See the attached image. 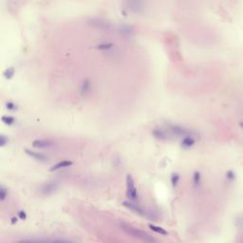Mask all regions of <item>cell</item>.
<instances>
[{
  "instance_id": "277c9868",
  "label": "cell",
  "mask_w": 243,
  "mask_h": 243,
  "mask_svg": "<svg viewBox=\"0 0 243 243\" xmlns=\"http://www.w3.org/2000/svg\"><path fill=\"white\" fill-rule=\"evenodd\" d=\"M58 186H59V183L57 182H54V180H52V182H48L42 185L41 193L43 195H46V196L51 195L57 190Z\"/></svg>"
},
{
  "instance_id": "2e32d148",
  "label": "cell",
  "mask_w": 243,
  "mask_h": 243,
  "mask_svg": "<svg viewBox=\"0 0 243 243\" xmlns=\"http://www.w3.org/2000/svg\"><path fill=\"white\" fill-rule=\"evenodd\" d=\"M200 182H201L200 173L196 171V172H194V174H193V183H194L195 186H198L200 184Z\"/></svg>"
},
{
  "instance_id": "7c38bea8",
  "label": "cell",
  "mask_w": 243,
  "mask_h": 243,
  "mask_svg": "<svg viewBox=\"0 0 243 243\" xmlns=\"http://www.w3.org/2000/svg\"><path fill=\"white\" fill-rule=\"evenodd\" d=\"M124 205L126 207H127L128 209L130 210H132L134 212H136V213H138V214H142V208H140L138 205H137L136 203H134V202H131V201H124Z\"/></svg>"
},
{
  "instance_id": "9c48e42d",
  "label": "cell",
  "mask_w": 243,
  "mask_h": 243,
  "mask_svg": "<svg viewBox=\"0 0 243 243\" xmlns=\"http://www.w3.org/2000/svg\"><path fill=\"white\" fill-rule=\"evenodd\" d=\"M73 164V161H59V163H55L53 166H52L51 169H49V171H57V170H60V169H63V168H68V167H70Z\"/></svg>"
},
{
  "instance_id": "d6986e66",
  "label": "cell",
  "mask_w": 243,
  "mask_h": 243,
  "mask_svg": "<svg viewBox=\"0 0 243 243\" xmlns=\"http://www.w3.org/2000/svg\"><path fill=\"white\" fill-rule=\"evenodd\" d=\"M114 46L113 43H103V44H100L96 46V49H101V51H105V49H109L112 47Z\"/></svg>"
},
{
  "instance_id": "3957f363",
  "label": "cell",
  "mask_w": 243,
  "mask_h": 243,
  "mask_svg": "<svg viewBox=\"0 0 243 243\" xmlns=\"http://www.w3.org/2000/svg\"><path fill=\"white\" fill-rule=\"evenodd\" d=\"M32 145L34 148H39V149H45V148H49L55 145V142L49 139H37L34 140L32 142Z\"/></svg>"
},
{
  "instance_id": "30bf717a",
  "label": "cell",
  "mask_w": 243,
  "mask_h": 243,
  "mask_svg": "<svg viewBox=\"0 0 243 243\" xmlns=\"http://www.w3.org/2000/svg\"><path fill=\"white\" fill-rule=\"evenodd\" d=\"M196 140L194 139V137L192 135L191 136H187L182 138V142H180V144H182V147H183L184 149H188L190 147H192L193 145L195 144Z\"/></svg>"
},
{
  "instance_id": "e0dca14e",
  "label": "cell",
  "mask_w": 243,
  "mask_h": 243,
  "mask_svg": "<svg viewBox=\"0 0 243 243\" xmlns=\"http://www.w3.org/2000/svg\"><path fill=\"white\" fill-rule=\"evenodd\" d=\"M6 108H7L9 111L14 112V111L18 110V105L16 104H14V102H7L6 103Z\"/></svg>"
},
{
  "instance_id": "5b68a950",
  "label": "cell",
  "mask_w": 243,
  "mask_h": 243,
  "mask_svg": "<svg viewBox=\"0 0 243 243\" xmlns=\"http://www.w3.org/2000/svg\"><path fill=\"white\" fill-rule=\"evenodd\" d=\"M124 4L126 5V8L129 11H131L132 12L135 14H140L144 11V3L141 1H127Z\"/></svg>"
},
{
  "instance_id": "52a82bcc",
  "label": "cell",
  "mask_w": 243,
  "mask_h": 243,
  "mask_svg": "<svg viewBox=\"0 0 243 243\" xmlns=\"http://www.w3.org/2000/svg\"><path fill=\"white\" fill-rule=\"evenodd\" d=\"M18 243H71L70 240L67 239H61V238H55V239H32V240H23Z\"/></svg>"
},
{
  "instance_id": "603a6c76",
  "label": "cell",
  "mask_w": 243,
  "mask_h": 243,
  "mask_svg": "<svg viewBox=\"0 0 243 243\" xmlns=\"http://www.w3.org/2000/svg\"><path fill=\"white\" fill-rule=\"evenodd\" d=\"M18 216H19V217L21 219H25L27 217V215L24 211H20L19 213H18Z\"/></svg>"
},
{
  "instance_id": "44dd1931",
  "label": "cell",
  "mask_w": 243,
  "mask_h": 243,
  "mask_svg": "<svg viewBox=\"0 0 243 243\" xmlns=\"http://www.w3.org/2000/svg\"><path fill=\"white\" fill-rule=\"evenodd\" d=\"M9 142V138L6 137L5 135H1L0 136V146H5L6 144H8Z\"/></svg>"
},
{
  "instance_id": "6da1fadb",
  "label": "cell",
  "mask_w": 243,
  "mask_h": 243,
  "mask_svg": "<svg viewBox=\"0 0 243 243\" xmlns=\"http://www.w3.org/2000/svg\"><path fill=\"white\" fill-rule=\"evenodd\" d=\"M126 196L128 198L131 202L135 203L136 201H138L139 199V194H138V190L135 185V182L134 179L132 178L131 175H126Z\"/></svg>"
},
{
  "instance_id": "9a60e30c",
  "label": "cell",
  "mask_w": 243,
  "mask_h": 243,
  "mask_svg": "<svg viewBox=\"0 0 243 243\" xmlns=\"http://www.w3.org/2000/svg\"><path fill=\"white\" fill-rule=\"evenodd\" d=\"M14 73H15L14 68L10 67V68H8L7 70H4V72H3V76L5 77V79L10 80V79H11V78L14 76Z\"/></svg>"
},
{
  "instance_id": "8fae6325",
  "label": "cell",
  "mask_w": 243,
  "mask_h": 243,
  "mask_svg": "<svg viewBox=\"0 0 243 243\" xmlns=\"http://www.w3.org/2000/svg\"><path fill=\"white\" fill-rule=\"evenodd\" d=\"M90 88H91V86H90V81L88 79L84 80L82 82V84H81V86H80L81 94L84 95V96L88 95L90 92Z\"/></svg>"
},
{
  "instance_id": "cb8c5ba5",
  "label": "cell",
  "mask_w": 243,
  "mask_h": 243,
  "mask_svg": "<svg viewBox=\"0 0 243 243\" xmlns=\"http://www.w3.org/2000/svg\"><path fill=\"white\" fill-rule=\"evenodd\" d=\"M240 126H241L243 127V124H240Z\"/></svg>"
},
{
  "instance_id": "ffe728a7",
  "label": "cell",
  "mask_w": 243,
  "mask_h": 243,
  "mask_svg": "<svg viewBox=\"0 0 243 243\" xmlns=\"http://www.w3.org/2000/svg\"><path fill=\"white\" fill-rule=\"evenodd\" d=\"M7 197H8V190L2 185L0 187V199H1V201H4Z\"/></svg>"
},
{
  "instance_id": "ac0fdd59",
  "label": "cell",
  "mask_w": 243,
  "mask_h": 243,
  "mask_svg": "<svg viewBox=\"0 0 243 243\" xmlns=\"http://www.w3.org/2000/svg\"><path fill=\"white\" fill-rule=\"evenodd\" d=\"M149 228H150L152 231H154L156 233L161 234V235H167V232L165 231V230L161 228V227H159V226H155V225H152V224H149Z\"/></svg>"
},
{
  "instance_id": "5bb4252c",
  "label": "cell",
  "mask_w": 243,
  "mask_h": 243,
  "mask_svg": "<svg viewBox=\"0 0 243 243\" xmlns=\"http://www.w3.org/2000/svg\"><path fill=\"white\" fill-rule=\"evenodd\" d=\"M1 120L7 126H12V124L16 123V119L14 117L11 116V115H4V116H2Z\"/></svg>"
},
{
  "instance_id": "8992f818",
  "label": "cell",
  "mask_w": 243,
  "mask_h": 243,
  "mask_svg": "<svg viewBox=\"0 0 243 243\" xmlns=\"http://www.w3.org/2000/svg\"><path fill=\"white\" fill-rule=\"evenodd\" d=\"M25 153L27 155H29L30 157L33 158L34 160L39 161H49V157L46 154H43L41 152H37V151H33L30 150V149L26 148L25 149Z\"/></svg>"
},
{
  "instance_id": "7a4b0ae2",
  "label": "cell",
  "mask_w": 243,
  "mask_h": 243,
  "mask_svg": "<svg viewBox=\"0 0 243 243\" xmlns=\"http://www.w3.org/2000/svg\"><path fill=\"white\" fill-rule=\"evenodd\" d=\"M167 127L168 130L176 136H180L183 137V138L187 136H191V132L187 128H185V127L182 126H179V124H167Z\"/></svg>"
},
{
  "instance_id": "4fadbf2b",
  "label": "cell",
  "mask_w": 243,
  "mask_h": 243,
  "mask_svg": "<svg viewBox=\"0 0 243 243\" xmlns=\"http://www.w3.org/2000/svg\"><path fill=\"white\" fill-rule=\"evenodd\" d=\"M180 175L179 173L177 172H174L171 174V177H170V182H171V184H172L173 188H176L178 184H179L180 182Z\"/></svg>"
},
{
  "instance_id": "ba28073f",
  "label": "cell",
  "mask_w": 243,
  "mask_h": 243,
  "mask_svg": "<svg viewBox=\"0 0 243 243\" xmlns=\"http://www.w3.org/2000/svg\"><path fill=\"white\" fill-rule=\"evenodd\" d=\"M152 135L158 140H167L168 133L166 129H163L161 127H156L152 130Z\"/></svg>"
},
{
  "instance_id": "7402d4cb",
  "label": "cell",
  "mask_w": 243,
  "mask_h": 243,
  "mask_svg": "<svg viewBox=\"0 0 243 243\" xmlns=\"http://www.w3.org/2000/svg\"><path fill=\"white\" fill-rule=\"evenodd\" d=\"M132 32V29L128 26H124V27H122V29H121V32H123V33L129 34V32Z\"/></svg>"
}]
</instances>
